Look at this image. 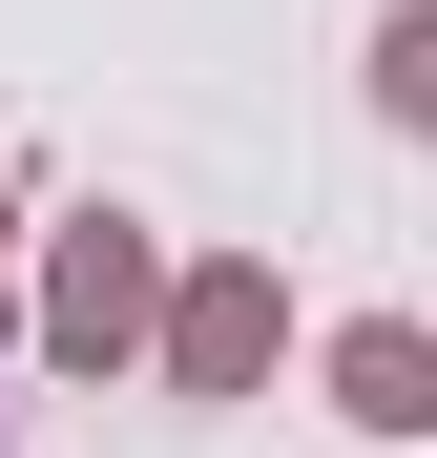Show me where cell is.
Returning a JSON list of instances; mask_svg holds the SVG:
<instances>
[{"mask_svg":"<svg viewBox=\"0 0 437 458\" xmlns=\"http://www.w3.org/2000/svg\"><path fill=\"white\" fill-rule=\"evenodd\" d=\"M146 313H167V229H146V208H63L42 271H21V334L63 375H146Z\"/></svg>","mask_w":437,"mask_h":458,"instance_id":"cell-1","label":"cell"},{"mask_svg":"<svg viewBox=\"0 0 437 458\" xmlns=\"http://www.w3.org/2000/svg\"><path fill=\"white\" fill-rule=\"evenodd\" d=\"M271 354H291V292H271V250H208V271H167V313H146V375H167V396H271Z\"/></svg>","mask_w":437,"mask_h":458,"instance_id":"cell-2","label":"cell"},{"mask_svg":"<svg viewBox=\"0 0 437 458\" xmlns=\"http://www.w3.org/2000/svg\"><path fill=\"white\" fill-rule=\"evenodd\" d=\"M333 417H354V437H437V334H416V313H354V334H333Z\"/></svg>","mask_w":437,"mask_h":458,"instance_id":"cell-3","label":"cell"},{"mask_svg":"<svg viewBox=\"0 0 437 458\" xmlns=\"http://www.w3.org/2000/svg\"><path fill=\"white\" fill-rule=\"evenodd\" d=\"M375 125H437V0L375 21Z\"/></svg>","mask_w":437,"mask_h":458,"instance_id":"cell-4","label":"cell"}]
</instances>
